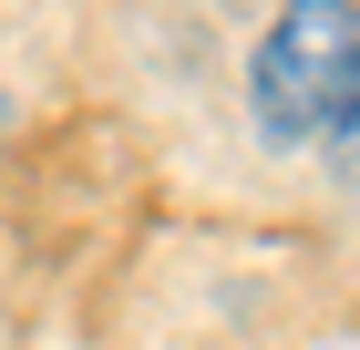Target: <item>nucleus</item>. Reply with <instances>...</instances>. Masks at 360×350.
Returning a JSON list of instances; mask_svg holds the SVG:
<instances>
[{"mask_svg":"<svg viewBox=\"0 0 360 350\" xmlns=\"http://www.w3.org/2000/svg\"><path fill=\"white\" fill-rule=\"evenodd\" d=\"M248 124L278 155L360 135V0H288L248 52Z\"/></svg>","mask_w":360,"mask_h":350,"instance_id":"nucleus-1","label":"nucleus"}]
</instances>
